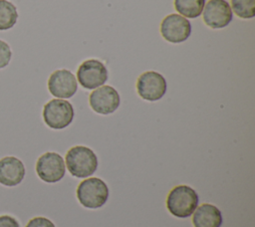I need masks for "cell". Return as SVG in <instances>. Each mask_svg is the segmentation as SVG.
Returning a JSON list of instances; mask_svg holds the SVG:
<instances>
[{
    "label": "cell",
    "instance_id": "obj_1",
    "mask_svg": "<svg viewBox=\"0 0 255 227\" xmlns=\"http://www.w3.org/2000/svg\"><path fill=\"white\" fill-rule=\"evenodd\" d=\"M66 164L72 175L84 178L92 175L96 171L98 167V158L91 148L77 145L67 152Z\"/></svg>",
    "mask_w": 255,
    "mask_h": 227
},
{
    "label": "cell",
    "instance_id": "obj_2",
    "mask_svg": "<svg viewBox=\"0 0 255 227\" xmlns=\"http://www.w3.org/2000/svg\"><path fill=\"white\" fill-rule=\"evenodd\" d=\"M197 193L187 185H178L170 190L166 199L168 211L179 218L190 216L198 205Z\"/></svg>",
    "mask_w": 255,
    "mask_h": 227
},
{
    "label": "cell",
    "instance_id": "obj_3",
    "mask_svg": "<svg viewBox=\"0 0 255 227\" xmlns=\"http://www.w3.org/2000/svg\"><path fill=\"white\" fill-rule=\"evenodd\" d=\"M77 197L83 206L88 208H99L107 202L109 188L107 184L98 177L88 178L79 184Z\"/></svg>",
    "mask_w": 255,
    "mask_h": 227
},
{
    "label": "cell",
    "instance_id": "obj_4",
    "mask_svg": "<svg viewBox=\"0 0 255 227\" xmlns=\"http://www.w3.org/2000/svg\"><path fill=\"white\" fill-rule=\"evenodd\" d=\"M43 118L45 123L51 128H64L68 126L74 118L73 106L66 100H51L44 106Z\"/></svg>",
    "mask_w": 255,
    "mask_h": 227
},
{
    "label": "cell",
    "instance_id": "obj_5",
    "mask_svg": "<svg viewBox=\"0 0 255 227\" xmlns=\"http://www.w3.org/2000/svg\"><path fill=\"white\" fill-rule=\"evenodd\" d=\"M77 78L85 89H96L103 86L108 80V71L105 65L96 59H90L83 62L78 71Z\"/></svg>",
    "mask_w": 255,
    "mask_h": 227
},
{
    "label": "cell",
    "instance_id": "obj_6",
    "mask_svg": "<svg viewBox=\"0 0 255 227\" xmlns=\"http://www.w3.org/2000/svg\"><path fill=\"white\" fill-rule=\"evenodd\" d=\"M166 81L159 73L148 71L141 74L136 82V90L143 100L154 102L161 99L166 92Z\"/></svg>",
    "mask_w": 255,
    "mask_h": 227
},
{
    "label": "cell",
    "instance_id": "obj_7",
    "mask_svg": "<svg viewBox=\"0 0 255 227\" xmlns=\"http://www.w3.org/2000/svg\"><path fill=\"white\" fill-rule=\"evenodd\" d=\"M65 162L63 157L56 152H46L41 155L36 163V171L40 179L53 183L61 180L65 175Z\"/></svg>",
    "mask_w": 255,
    "mask_h": 227
},
{
    "label": "cell",
    "instance_id": "obj_8",
    "mask_svg": "<svg viewBox=\"0 0 255 227\" xmlns=\"http://www.w3.org/2000/svg\"><path fill=\"white\" fill-rule=\"evenodd\" d=\"M160 33L170 43H181L190 36L191 25L185 17L178 14H169L160 24Z\"/></svg>",
    "mask_w": 255,
    "mask_h": 227
},
{
    "label": "cell",
    "instance_id": "obj_9",
    "mask_svg": "<svg viewBox=\"0 0 255 227\" xmlns=\"http://www.w3.org/2000/svg\"><path fill=\"white\" fill-rule=\"evenodd\" d=\"M203 9V20L212 29L226 27L232 20V10L226 0H209Z\"/></svg>",
    "mask_w": 255,
    "mask_h": 227
},
{
    "label": "cell",
    "instance_id": "obj_10",
    "mask_svg": "<svg viewBox=\"0 0 255 227\" xmlns=\"http://www.w3.org/2000/svg\"><path fill=\"white\" fill-rule=\"evenodd\" d=\"M120 95L111 86H103L96 89L90 95L91 108L98 114H109L120 106Z\"/></svg>",
    "mask_w": 255,
    "mask_h": 227
},
{
    "label": "cell",
    "instance_id": "obj_11",
    "mask_svg": "<svg viewBox=\"0 0 255 227\" xmlns=\"http://www.w3.org/2000/svg\"><path fill=\"white\" fill-rule=\"evenodd\" d=\"M48 89L56 98L69 99L76 94L78 89L76 77L68 70H57L49 78Z\"/></svg>",
    "mask_w": 255,
    "mask_h": 227
},
{
    "label": "cell",
    "instance_id": "obj_12",
    "mask_svg": "<svg viewBox=\"0 0 255 227\" xmlns=\"http://www.w3.org/2000/svg\"><path fill=\"white\" fill-rule=\"evenodd\" d=\"M23 162L15 156H5L0 159V183L5 186L18 185L24 178Z\"/></svg>",
    "mask_w": 255,
    "mask_h": 227
},
{
    "label": "cell",
    "instance_id": "obj_13",
    "mask_svg": "<svg viewBox=\"0 0 255 227\" xmlns=\"http://www.w3.org/2000/svg\"><path fill=\"white\" fill-rule=\"evenodd\" d=\"M192 222L194 227H220L222 215L217 207L205 203L194 211Z\"/></svg>",
    "mask_w": 255,
    "mask_h": 227
},
{
    "label": "cell",
    "instance_id": "obj_14",
    "mask_svg": "<svg viewBox=\"0 0 255 227\" xmlns=\"http://www.w3.org/2000/svg\"><path fill=\"white\" fill-rule=\"evenodd\" d=\"M205 0H174L175 10L187 18H196L201 15Z\"/></svg>",
    "mask_w": 255,
    "mask_h": 227
},
{
    "label": "cell",
    "instance_id": "obj_15",
    "mask_svg": "<svg viewBox=\"0 0 255 227\" xmlns=\"http://www.w3.org/2000/svg\"><path fill=\"white\" fill-rule=\"evenodd\" d=\"M16 6L8 0H0V31L11 29L17 22Z\"/></svg>",
    "mask_w": 255,
    "mask_h": 227
},
{
    "label": "cell",
    "instance_id": "obj_16",
    "mask_svg": "<svg viewBox=\"0 0 255 227\" xmlns=\"http://www.w3.org/2000/svg\"><path fill=\"white\" fill-rule=\"evenodd\" d=\"M231 8L240 18H253L255 15V0H231Z\"/></svg>",
    "mask_w": 255,
    "mask_h": 227
},
{
    "label": "cell",
    "instance_id": "obj_17",
    "mask_svg": "<svg viewBox=\"0 0 255 227\" xmlns=\"http://www.w3.org/2000/svg\"><path fill=\"white\" fill-rule=\"evenodd\" d=\"M11 57L12 52L9 45L6 42L0 40V69L6 67L9 64Z\"/></svg>",
    "mask_w": 255,
    "mask_h": 227
},
{
    "label": "cell",
    "instance_id": "obj_18",
    "mask_svg": "<svg viewBox=\"0 0 255 227\" xmlns=\"http://www.w3.org/2000/svg\"><path fill=\"white\" fill-rule=\"evenodd\" d=\"M26 227H55V225L45 217H35L27 223Z\"/></svg>",
    "mask_w": 255,
    "mask_h": 227
},
{
    "label": "cell",
    "instance_id": "obj_19",
    "mask_svg": "<svg viewBox=\"0 0 255 227\" xmlns=\"http://www.w3.org/2000/svg\"><path fill=\"white\" fill-rule=\"evenodd\" d=\"M0 227H20L18 221L9 215L0 216Z\"/></svg>",
    "mask_w": 255,
    "mask_h": 227
}]
</instances>
